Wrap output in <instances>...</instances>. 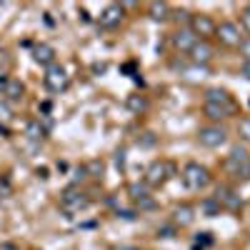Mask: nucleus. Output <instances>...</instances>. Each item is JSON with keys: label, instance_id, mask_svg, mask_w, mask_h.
<instances>
[{"label": "nucleus", "instance_id": "nucleus-11", "mask_svg": "<svg viewBox=\"0 0 250 250\" xmlns=\"http://www.w3.org/2000/svg\"><path fill=\"white\" fill-rule=\"evenodd\" d=\"M190 55V60L195 62V65H208V62L213 60V55H215V50H213V45L208 43V40H198L195 43V48L188 53Z\"/></svg>", "mask_w": 250, "mask_h": 250}, {"label": "nucleus", "instance_id": "nucleus-8", "mask_svg": "<svg viewBox=\"0 0 250 250\" xmlns=\"http://www.w3.org/2000/svg\"><path fill=\"white\" fill-rule=\"evenodd\" d=\"M213 198H215V203L223 208V210H230V213L243 210V198L233 190V188H228V185H220Z\"/></svg>", "mask_w": 250, "mask_h": 250}, {"label": "nucleus", "instance_id": "nucleus-6", "mask_svg": "<svg viewBox=\"0 0 250 250\" xmlns=\"http://www.w3.org/2000/svg\"><path fill=\"white\" fill-rule=\"evenodd\" d=\"M193 30V35L198 38V40H208V38H213L215 35V30H218V23L210 18V15H190V25H188Z\"/></svg>", "mask_w": 250, "mask_h": 250}, {"label": "nucleus", "instance_id": "nucleus-3", "mask_svg": "<svg viewBox=\"0 0 250 250\" xmlns=\"http://www.w3.org/2000/svg\"><path fill=\"white\" fill-rule=\"evenodd\" d=\"M45 88L50 90V93H55V95H60V93H65L68 90V85H70V75H68V70L62 68V65H50V68H45Z\"/></svg>", "mask_w": 250, "mask_h": 250}, {"label": "nucleus", "instance_id": "nucleus-5", "mask_svg": "<svg viewBox=\"0 0 250 250\" xmlns=\"http://www.w3.org/2000/svg\"><path fill=\"white\" fill-rule=\"evenodd\" d=\"M228 140V133L225 128H220V125H205V128L198 130V143L203 145V148H220V145Z\"/></svg>", "mask_w": 250, "mask_h": 250}, {"label": "nucleus", "instance_id": "nucleus-15", "mask_svg": "<svg viewBox=\"0 0 250 250\" xmlns=\"http://www.w3.org/2000/svg\"><path fill=\"white\" fill-rule=\"evenodd\" d=\"M195 43H198V38L193 35L190 28H180V30L173 35V45H175L178 50H183V53H190V50L195 48Z\"/></svg>", "mask_w": 250, "mask_h": 250}, {"label": "nucleus", "instance_id": "nucleus-16", "mask_svg": "<svg viewBox=\"0 0 250 250\" xmlns=\"http://www.w3.org/2000/svg\"><path fill=\"white\" fill-rule=\"evenodd\" d=\"M123 15H125V10H123V5H108L105 10L100 13V25L103 28H115V25H120V20H123Z\"/></svg>", "mask_w": 250, "mask_h": 250}, {"label": "nucleus", "instance_id": "nucleus-28", "mask_svg": "<svg viewBox=\"0 0 250 250\" xmlns=\"http://www.w3.org/2000/svg\"><path fill=\"white\" fill-rule=\"evenodd\" d=\"M8 118H10V105L3 100V103H0V120H8Z\"/></svg>", "mask_w": 250, "mask_h": 250}, {"label": "nucleus", "instance_id": "nucleus-29", "mask_svg": "<svg viewBox=\"0 0 250 250\" xmlns=\"http://www.w3.org/2000/svg\"><path fill=\"white\" fill-rule=\"evenodd\" d=\"M115 165H118V168H123V165H125V150H118L115 153Z\"/></svg>", "mask_w": 250, "mask_h": 250}, {"label": "nucleus", "instance_id": "nucleus-25", "mask_svg": "<svg viewBox=\"0 0 250 250\" xmlns=\"http://www.w3.org/2000/svg\"><path fill=\"white\" fill-rule=\"evenodd\" d=\"M238 48H240V55H243V62H250V38H243V43H240Z\"/></svg>", "mask_w": 250, "mask_h": 250}, {"label": "nucleus", "instance_id": "nucleus-22", "mask_svg": "<svg viewBox=\"0 0 250 250\" xmlns=\"http://www.w3.org/2000/svg\"><path fill=\"white\" fill-rule=\"evenodd\" d=\"M128 108L133 113H145V110H148V100H145L143 95H130L128 98Z\"/></svg>", "mask_w": 250, "mask_h": 250}, {"label": "nucleus", "instance_id": "nucleus-19", "mask_svg": "<svg viewBox=\"0 0 250 250\" xmlns=\"http://www.w3.org/2000/svg\"><path fill=\"white\" fill-rule=\"evenodd\" d=\"M233 108H223V105H210V103H205V118H210V120H225V118H230Z\"/></svg>", "mask_w": 250, "mask_h": 250}, {"label": "nucleus", "instance_id": "nucleus-27", "mask_svg": "<svg viewBox=\"0 0 250 250\" xmlns=\"http://www.w3.org/2000/svg\"><path fill=\"white\" fill-rule=\"evenodd\" d=\"M240 20H243V28L250 33V5H248V8H243V13H240Z\"/></svg>", "mask_w": 250, "mask_h": 250}, {"label": "nucleus", "instance_id": "nucleus-9", "mask_svg": "<svg viewBox=\"0 0 250 250\" xmlns=\"http://www.w3.org/2000/svg\"><path fill=\"white\" fill-rule=\"evenodd\" d=\"M245 163H250L248 148H243V145H235V148H230V155H228V160H225V168H228V173H230V175H235Z\"/></svg>", "mask_w": 250, "mask_h": 250}, {"label": "nucleus", "instance_id": "nucleus-14", "mask_svg": "<svg viewBox=\"0 0 250 250\" xmlns=\"http://www.w3.org/2000/svg\"><path fill=\"white\" fill-rule=\"evenodd\" d=\"M33 60L38 62V65H43V68H50L55 65V48L48 45V43H40L33 48Z\"/></svg>", "mask_w": 250, "mask_h": 250}, {"label": "nucleus", "instance_id": "nucleus-2", "mask_svg": "<svg viewBox=\"0 0 250 250\" xmlns=\"http://www.w3.org/2000/svg\"><path fill=\"white\" fill-rule=\"evenodd\" d=\"M175 175V165L170 160H155L150 163V168L145 170V185L148 188H160Z\"/></svg>", "mask_w": 250, "mask_h": 250}, {"label": "nucleus", "instance_id": "nucleus-31", "mask_svg": "<svg viewBox=\"0 0 250 250\" xmlns=\"http://www.w3.org/2000/svg\"><path fill=\"white\" fill-rule=\"evenodd\" d=\"M240 75L245 80H250V62H243V68H240Z\"/></svg>", "mask_w": 250, "mask_h": 250}, {"label": "nucleus", "instance_id": "nucleus-21", "mask_svg": "<svg viewBox=\"0 0 250 250\" xmlns=\"http://www.w3.org/2000/svg\"><path fill=\"white\" fill-rule=\"evenodd\" d=\"M200 210H203V215H205V218H215V215H220L223 208L215 203V198H205V200H203V205H200Z\"/></svg>", "mask_w": 250, "mask_h": 250}, {"label": "nucleus", "instance_id": "nucleus-26", "mask_svg": "<svg viewBox=\"0 0 250 250\" xmlns=\"http://www.w3.org/2000/svg\"><path fill=\"white\" fill-rule=\"evenodd\" d=\"M233 178H235V180H243V183H245V180H250V163H245V165H243V168H240Z\"/></svg>", "mask_w": 250, "mask_h": 250}, {"label": "nucleus", "instance_id": "nucleus-12", "mask_svg": "<svg viewBox=\"0 0 250 250\" xmlns=\"http://www.w3.org/2000/svg\"><path fill=\"white\" fill-rule=\"evenodd\" d=\"M193 223H195V208L193 205L183 203V205H175L173 208V225L188 228V225H193Z\"/></svg>", "mask_w": 250, "mask_h": 250}, {"label": "nucleus", "instance_id": "nucleus-13", "mask_svg": "<svg viewBox=\"0 0 250 250\" xmlns=\"http://www.w3.org/2000/svg\"><path fill=\"white\" fill-rule=\"evenodd\" d=\"M23 95H25V85H23V83H20L18 78H8L0 98H3L5 103H18V100H23Z\"/></svg>", "mask_w": 250, "mask_h": 250}, {"label": "nucleus", "instance_id": "nucleus-7", "mask_svg": "<svg viewBox=\"0 0 250 250\" xmlns=\"http://www.w3.org/2000/svg\"><path fill=\"white\" fill-rule=\"evenodd\" d=\"M128 195L135 203L138 210H155V198L150 195V190H148V185H145V183H133L128 188Z\"/></svg>", "mask_w": 250, "mask_h": 250}, {"label": "nucleus", "instance_id": "nucleus-18", "mask_svg": "<svg viewBox=\"0 0 250 250\" xmlns=\"http://www.w3.org/2000/svg\"><path fill=\"white\" fill-rule=\"evenodd\" d=\"M148 15L153 23H165L170 18V5L168 3H150L148 5Z\"/></svg>", "mask_w": 250, "mask_h": 250}, {"label": "nucleus", "instance_id": "nucleus-17", "mask_svg": "<svg viewBox=\"0 0 250 250\" xmlns=\"http://www.w3.org/2000/svg\"><path fill=\"white\" fill-rule=\"evenodd\" d=\"M205 103H210V105H223V108H233L230 93L223 90V88H208L205 90Z\"/></svg>", "mask_w": 250, "mask_h": 250}, {"label": "nucleus", "instance_id": "nucleus-23", "mask_svg": "<svg viewBox=\"0 0 250 250\" xmlns=\"http://www.w3.org/2000/svg\"><path fill=\"white\" fill-rule=\"evenodd\" d=\"M85 173L90 178H103V173H105V165H103V160H90L85 165Z\"/></svg>", "mask_w": 250, "mask_h": 250}, {"label": "nucleus", "instance_id": "nucleus-10", "mask_svg": "<svg viewBox=\"0 0 250 250\" xmlns=\"http://www.w3.org/2000/svg\"><path fill=\"white\" fill-rule=\"evenodd\" d=\"M90 203V198L83 193V190H68L62 195V208H65L68 213H78V210H85Z\"/></svg>", "mask_w": 250, "mask_h": 250}, {"label": "nucleus", "instance_id": "nucleus-30", "mask_svg": "<svg viewBox=\"0 0 250 250\" xmlns=\"http://www.w3.org/2000/svg\"><path fill=\"white\" fill-rule=\"evenodd\" d=\"M173 233H175L173 228H160V230H158V235H160V238H173Z\"/></svg>", "mask_w": 250, "mask_h": 250}, {"label": "nucleus", "instance_id": "nucleus-32", "mask_svg": "<svg viewBox=\"0 0 250 250\" xmlns=\"http://www.w3.org/2000/svg\"><path fill=\"white\" fill-rule=\"evenodd\" d=\"M5 83H8V75L0 70V93H3V88H5Z\"/></svg>", "mask_w": 250, "mask_h": 250}, {"label": "nucleus", "instance_id": "nucleus-1", "mask_svg": "<svg viewBox=\"0 0 250 250\" xmlns=\"http://www.w3.org/2000/svg\"><path fill=\"white\" fill-rule=\"evenodd\" d=\"M210 180H213L210 170L200 163H188L183 168V183L190 188V190H203V188L210 185Z\"/></svg>", "mask_w": 250, "mask_h": 250}, {"label": "nucleus", "instance_id": "nucleus-20", "mask_svg": "<svg viewBox=\"0 0 250 250\" xmlns=\"http://www.w3.org/2000/svg\"><path fill=\"white\" fill-rule=\"evenodd\" d=\"M45 133H48V130L40 125V118H38V120H30V123L25 125V135H28L30 140H43Z\"/></svg>", "mask_w": 250, "mask_h": 250}, {"label": "nucleus", "instance_id": "nucleus-24", "mask_svg": "<svg viewBox=\"0 0 250 250\" xmlns=\"http://www.w3.org/2000/svg\"><path fill=\"white\" fill-rule=\"evenodd\" d=\"M238 133H240V138H243L245 143H250V118H243V120H240Z\"/></svg>", "mask_w": 250, "mask_h": 250}, {"label": "nucleus", "instance_id": "nucleus-4", "mask_svg": "<svg viewBox=\"0 0 250 250\" xmlns=\"http://www.w3.org/2000/svg\"><path fill=\"white\" fill-rule=\"evenodd\" d=\"M215 38L225 48H238L243 43V30H240L238 23H233V20H223V23L218 25V30H215Z\"/></svg>", "mask_w": 250, "mask_h": 250}]
</instances>
